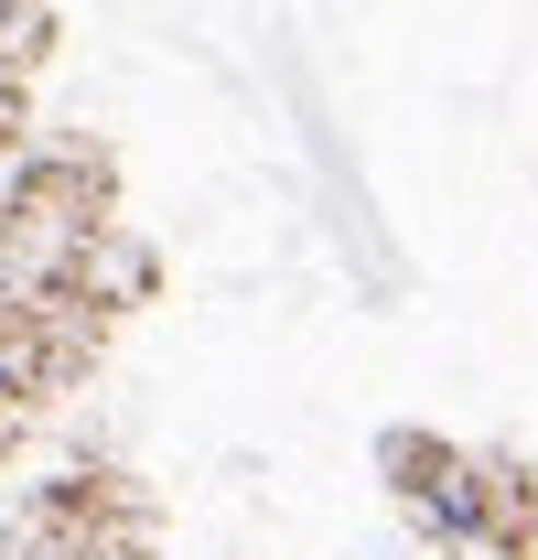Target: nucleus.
Masks as SVG:
<instances>
[{"mask_svg":"<svg viewBox=\"0 0 538 560\" xmlns=\"http://www.w3.org/2000/svg\"><path fill=\"white\" fill-rule=\"evenodd\" d=\"M366 560H377V550H366Z\"/></svg>","mask_w":538,"mask_h":560,"instance_id":"1","label":"nucleus"}]
</instances>
